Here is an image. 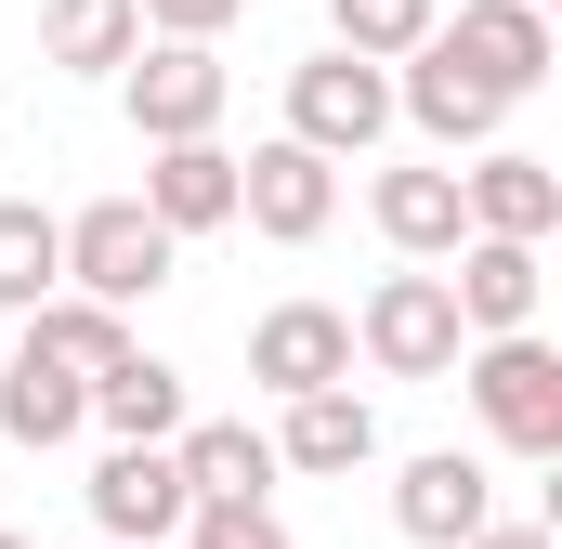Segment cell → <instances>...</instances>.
I'll use <instances>...</instances> for the list:
<instances>
[{
  "instance_id": "cell-5",
  "label": "cell",
  "mask_w": 562,
  "mask_h": 549,
  "mask_svg": "<svg viewBox=\"0 0 562 549\" xmlns=\"http://www.w3.org/2000/svg\"><path fill=\"white\" fill-rule=\"evenodd\" d=\"M223 53L210 40H144L132 66H119V105H132V132L144 144H210L223 132Z\"/></svg>"
},
{
  "instance_id": "cell-23",
  "label": "cell",
  "mask_w": 562,
  "mask_h": 549,
  "mask_svg": "<svg viewBox=\"0 0 562 549\" xmlns=\"http://www.w3.org/2000/svg\"><path fill=\"white\" fill-rule=\"evenodd\" d=\"M431 26H445V0H327V53H353V66H406Z\"/></svg>"
},
{
  "instance_id": "cell-9",
  "label": "cell",
  "mask_w": 562,
  "mask_h": 549,
  "mask_svg": "<svg viewBox=\"0 0 562 549\" xmlns=\"http://www.w3.org/2000/svg\"><path fill=\"white\" fill-rule=\"evenodd\" d=\"M431 40H445L497 105H524V92L562 66V40H550V13H537V0H458V26H431Z\"/></svg>"
},
{
  "instance_id": "cell-6",
  "label": "cell",
  "mask_w": 562,
  "mask_h": 549,
  "mask_svg": "<svg viewBox=\"0 0 562 549\" xmlns=\"http://www.w3.org/2000/svg\"><path fill=\"white\" fill-rule=\"evenodd\" d=\"M236 223H249V236H276V249H314V236H327V223H340V170H327V157H301V144H249V157H236Z\"/></svg>"
},
{
  "instance_id": "cell-2",
  "label": "cell",
  "mask_w": 562,
  "mask_h": 549,
  "mask_svg": "<svg viewBox=\"0 0 562 549\" xmlns=\"http://www.w3.org/2000/svg\"><path fill=\"white\" fill-rule=\"evenodd\" d=\"M353 354L380 367V380H458V354H471V327H458V301H445V274H380L367 288V314H353Z\"/></svg>"
},
{
  "instance_id": "cell-18",
  "label": "cell",
  "mask_w": 562,
  "mask_h": 549,
  "mask_svg": "<svg viewBox=\"0 0 562 549\" xmlns=\"http://www.w3.org/2000/svg\"><path fill=\"white\" fill-rule=\"evenodd\" d=\"M26 354H40V367H66V380L92 393L105 367H132L144 340H132V314H105V301H79V288H53V301L26 314Z\"/></svg>"
},
{
  "instance_id": "cell-20",
  "label": "cell",
  "mask_w": 562,
  "mask_h": 549,
  "mask_svg": "<svg viewBox=\"0 0 562 549\" xmlns=\"http://www.w3.org/2000/svg\"><path fill=\"white\" fill-rule=\"evenodd\" d=\"M144 53V13L132 0H40V66H66V79H119Z\"/></svg>"
},
{
  "instance_id": "cell-25",
  "label": "cell",
  "mask_w": 562,
  "mask_h": 549,
  "mask_svg": "<svg viewBox=\"0 0 562 549\" xmlns=\"http://www.w3.org/2000/svg\"><path fill=\"white\" fill-rule=\"evenodd\" d=\"M132 13L157 26V40H223V26H236L249 0H132Z\"/></svg>"
},
{
  "instance_id": "cell-8",
  "label": "cell",
  "mask_w": 562,
  "mask_h": 549,
  "mask_svg": "<svg viewBox=\"0 0 562 549\" xmlns=\"http://www.w3.org/2000/svg\"><path fill=\"white\" fill-rule=\"evenodd\" d=\"M249 380H262L276 406L340 393V380H353V314H340V301H276V314L249 327Z\"/></svg>"
},
{
  "instance_id": "cell-7",
  "label": "cell",
  "mask_w": 562,
  "mask_h": 549,
  "mask_svg": "<svg viewBox=\"0 0 562 549\" xmlns=\"http://www.w3.org/2000/svg\"><path fill=\"white\" fill-rule=\"evenodd\" d=\"M79 497H92V537H105V549H157V537H183V524H196V497H183L170 445H105Z\"/></svg>"
},
{
  "instance_id": "cell-10",
  "label": "cell",
  "mask_w": 562,
  "mask_h": 549,
  "mask_svg": "<svg viewBox=\"0 0 562 549\" xmlns=\"http://www.w3.org/2000/svg\"><path fill=\"white\" fill-rule=\"evenodd\" d=\"M458 210H471V236H497V249H550L562 236V170L524 157V144H484V157L458 170Z\"/></svg>"
},
{
  "instance_id": "cell-17",
  "label": "cell",
  "mask_w": 562,
  "mask_h": 549,
  "mask_svg": "<svg viewBox=\"0 0 562 549\" xmlns=\"http://www.w3.org/2000/svg\"><path fill=\"white\" fill-rule=\"evenodd\" d=\"M380 458V406L340 380V393H301V406L276 418V471H367Z\"/></svg>"
},
{
  "instance_id": "cell-11",
  "label": "cell",
  "mask_w": 562,
  "mask_h": 549,
  "mask_svg": "<svg viewBox=\"0 0 562 549\" xmlns=\"http://www.w3.org/2000/svg\"><path fill=\"white\" fill-rule=\"evenodd\" d=\"M393 524L419 549H471L497 524V471H484L471 445H431V458H406V484H393Z\"/></svg>"
},
{
  "instance_id": "cell-22",
  "label": "cell",
  "mask_w": 562,
  "mask_h": 549,
  "mask_svg": "<svg viewBox=\"0 0 562 549\" xmlns=\"http://www.w3.org/2000/svg\"><path fill=\"white\" fill-rule=\"evenodd\" d=\"M92 418H105V432H119V445H170V432H183V367H157V354H132V367H105V380H92Z\"/></svg>"
},
{
  "instance_id": "cell-12",
  "label": "cell",
  "mask_w": 562,
  "mask_h": 549,
  "mask_svg": "<svg viewBox=\"0 0 562 549\" xmlns=\"http://www.w3.org/2000/svg\"><path fill=\"white\" fill-rule=\"evenodd\" d=\"M170 471H183L196 511H262V484H276V432H249V418H183V432H170Z\"/></svg>"
},
{
  "instance_id": "cell-1",
  "label": "cell",
  "mask_w": 562,
  "mask_h": 549,
  "mask_svg": "<svg viewBox=\"0 0 562 549\" xmlns=\"http://www.w3.org/2000/svg\"><path fill=\"white\" fill-rule=\"evenodd\" d=\"M458 393H471V418L510 445V458H562V354L524 327V340H471L458 354Z\"/></svg>"
},
{
  "instance_id": "cell-19",
  "label": "cell",
  "mask_w": 562,
  "mask_h": 549,
  "mask_svg": "<svg viewBox=\"0 0 562 549\" xmlns=\"http://www.w3.org/2000/svg\"><path fill=\"white\" fill-rule=\"evenodd\" d=\"M79 432H92V393H79L66 367H40V354L13 340V367H0V445L53 458V445H79Z\"/></svg>"
},
{
  "instance_id": "cell-15",
  "label": "cell",
  "mask_w": 562,
  "mask_h": 549,
  "mask_svg": "<svg viewBox=\"0 0 562 549\" xmlns=\"http://www.w3.org/2000/svg\"><path fill=\"white\" fill-rule=\"evenodd\" d=\"M367 210H380L393 262H419V274L471 249V210H458V170H380V183H367Z\"/></svg>"
},
{
  "instance_id": "cell-16",
  "label": "cell",
  "mask_w": 562,
  "mask_h": 549,
  "mask_svg": "<svg viewBox=\"0 0 562 549\" xmlns=\"http://www.w3.org/2000/svg\"><path fill=\"white\" fill-rule=\"evenodd\" d=\"M144 223L183 249V236H210V223H236V157L223 144H157V170H144Z\"/></svg>"
},
{
  "instance_id": "cell-27",
  "label": "cell",
  "mask_w": 562,
  "mask_h": 549,
  "mask_svg": "<svg viewBox=\"0 0 562 549\" xmlns=\"http://www.w3.org/2000/svg\"><path fill=\"white\" fill-rule=\"evenodd\" d=\"M0 549H26V537H13V524H0Z\"/></svg>"
},
{
  "instance_id": "cell-3",
  "label": "cell",
  "mask_w": 562,
  "mask_h": 549,
  "mask_svg": "<svg viewBox=\"0 0 562 549\" xmlns=\"http://www.w3.org/2000/svg\"><path fill=\"white\" fill-rule=\"evenodd\" d=\"M170 262H183V249L144 223V197H92V210L66 223V288H79V301H105V314L157 301V288H170Z\"/></svg>"
},
{
  "instance_id": "cell-4",
  "label": "cell",
  "mask_w": 562,
  "mask_h": 549,
  "mask_svg": "<svg viewBox=\"0 0 562 549\" xmlns=\"http://www.w3.org/2000/svg\"><path fill=\"white\" fill-rule=\"evenodd\" d=\"M393 132V66H353V53H314V66H288V144L301 157H367V144Z\"/></svg>"
},
{
  "instance_id": "cell-24",
  "label": "cell",
  "mask_w": 562,
  "mask_h": 549,
  "mask_svg": "<svg viewBox=\"0 0 562 549\" xmlns=\"http://www.w3.org/2000/svg\"><path fill=\"white\" fill-rule=\"evenodd\" d=\"M183 549H301L276 524V511H196V524H183Z\"/></svg>"
},
{
  "instance_id": "cell-14",
  "label": "cell",
  "mask_w": 562,
  "mask_h": 549,
  "mask_svg": "<svg viewBox=\"0 0 562 549\" xmlns=\"http://www.w3.org/2000/svg\"><path fill=\"white\" fill-rule=\"evenodd\" d=\"M393 119H419V132L458 157V144H497V119H510V105H497V92H484L445 40H419V53H406V79H393Z\"/></svg>"
},
{
  "instance_id": "cell-13",
  "label": "cell",
  "mask_w": 562,
  "mask_h": 549,
  "mask_svg": "<svg viewBox=\"0 0 562 549\" xmlns=\"http://www.w3.org/2000/svg\"><path fill=\"white\" fill-rule=\"evenodd\" d=\"M445 301H458V327H471V340H524V327H537V301H550V262H537V249L471 236L458 274H445Z\"/></svg>"
},
{
  "instance_id": "cell-21",
  "label": "cell",
  "mask_w": 562,
  "mask_h": 549,
  "mask_svg": "<svg viewBox=\"0 0 562 549\" xmlns=\"http://www.w3.org/2000/svg\"><path fill=\"white\" fill-rule=\"evenodd\" d=\"M53 288H66V223H53L40 197H0V314L26 327Z\"/></svg>"
},
{
  "instance_id": "cell-26",
  "label": "cell",
  "mask_w": 562,
  "mask_h": 549,
  "mask_svg": "<svg viewBox=\"0 0 562 549\" xmlns=\"http://www.w3.org/2000/svg\"><path fill=\"white\" fill-rule=\"evenodd\" d=\"M471 549H562V537H550V524H484Z\"/></svg>"
},
{
  "instance_id": "cell-28",
  "label": "cell",
  "mask_w": 562,
  "mask_h": 549,
  "mask_svg": "<svg viewBox=\"0 0 562 549\" xmlns=\"http://www.w3.org/2000/svg\"><path fill=\"white\" fill-rule=\"evenodd\" d=\"M537 13H550V0H537Z\"/></svg>"
}]
</instances>
